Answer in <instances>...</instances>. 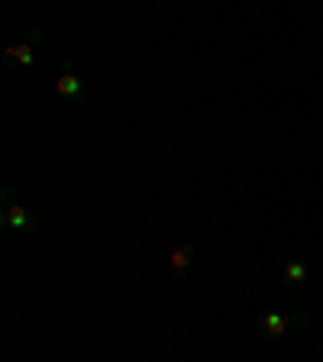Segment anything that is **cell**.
Masks as SVG:
<instances>
[{"instance_id":"4","label":"cell","mask_w":323,"mask_h":362,"mask_svg":"<svg viewBox=\"0 0 323 362\" xmlns=\"http://www.w3.org/2000/svg\"><path fill=\"white\" fill-rule=\"evenodd\" d=\"M36 36L30 39V42H16V45H10L7 52H4V59H7V65H20V68H33L36 65Z\"/></svg>"},{"instance_id":"5","label":"cell","mask_w":323,"mask_h":362,"mask_svg":"<svg viewBox=\"0 0 323 362\" xmlns=\"http://www.w3.org/2000/svg\"><path fill=\"white\" fill-rule=\"evenodd\" d=\"M307 279H310V265L304 262V259H288V262L281 265V281H285L288 288L304 285Z\"/></svg>"},{"instance_id":"3","label":"cell","mask_w":323,"mask_h":362,"mask_svg":"<svg viewBox=\"0 0 323 362\" xmlns=\"http://www.w3.org/2000/svg\"><path fill=\"white\" fill-rule=\"evenodd\" d=\"M55 90H59L61 100H71V104L88 98V84H84V78L75 71V62L71 59H65V71H61L59 81H55Z\"/></svg>"},{"instance_id":"1","label":"cell","mask_w":323,"mask_h":362,"mask_svg":"<svg viewBox=\"0 0 323 362\" xmlns=\"http://www.w3.org/2000/svg\"><path fill=\"white\" fill-rule=\"evenodd\" d=\"M307 327V314L304 310H291V314H278V310H265L259 317V337L265 343H275L281 339L288 330H304Z\"/></svg>"},{"instance_id":"6","label":"cell","mask_w":323,"mask_h":362,"mask_svg":"<svg viewBox=\"0 0 323 362\" xmlns=\"http://www.w3.org/2000/svg\"><path fill=\"white\" fill-rule=\"evenodd\" d=\"M191 259H194V246H188V243L172 249V269H175V275H178V279L184 275V272H188Z\"/></svg>"},{"instance_id":"2","label":"cell","mask_w":323,"mask_h":362,"mask_svg":"<svg viewBox=\"0 0 323 362\" xmlns=\"http://www.w3.org/2000/svg\"><path fill=\"white\" fill-rule=\"evenodd\" d=\"M0 223L7 226L10 233H33V230L39 226V220L26 204L16 201L13 191L4 188V217H0Z\"/></svg>"}]
</instances>
